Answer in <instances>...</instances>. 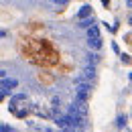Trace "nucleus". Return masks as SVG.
Segmentation results:
<instances>
[{
    "mask_svg": "<svg viewBox=\"0 0 132 132\" xmlns=\"http://www.w3.org/2000/svg\"><path fill=\"white\" fill-rule=\"evenodd\" d=\"M14 87H18L16 77H4V79H0V89L4 92V96H12V89Z\"/></svg>",
    "mask_w": 132,
    "mask_h": 132,
    "instance_id": "1",
    "label": "nucleus"
},
{
    "mask_svg": "<svg viewBox=\"0 0 132 132\" xmlns=\"http://www.w3.org/2000/svg\"><path fill=\"white\" fill-rule=\"evenodd\" d=\"M20 102H27V94H14V96H10V106H8V110L14 114L16 112V106Z\"/></svg>",
    "mask_w": 132,
    "mask_h": 132,
    "instance_id": "2",
    "label": "nucleus"
},
{
    "mask_svg": "<svg viewBox=\"0 0 132 132\" xmlns=\"http://www.w3.org/2000/svg\"><path fill=\"white\" fill-rule=\"evenodd\" d=\"M79 77H81V79H85V81H94V79H96V67H89V65H85L81 69V73H79Z\"/></svg>",
    "mask_w": 132,
    "mask_h": 132,
    "instance_id": "3",
    "label": "nucleus"
},
{
    "mask_svg": "<svg viewBox=\"0 0 132 132\" xmlns=\"http://www.w3.org/2000/svg\"><path fill=\"white\" fill-rule=\"evenodd\" d=\"M94 16V12H92V6L89 4H83L81 8H79V12H77V20H85V18Z\"/></svg>",
    "mask_w": 132,
    "mask_h": 132,
    "instance_id": "4",
    "label": "nucleus"
},
{
    "mask_svg": "<svg viewBox=\"0 0 132 132\" xmlns=\"http://www.w3.org/2000/svg\"><path fill=\"white\" fill-rule=\"evenodd\" d=\"M100 63V55L96 53V51H89L87 55H85V65H89V67H96Z\"/></svg>",
    "mask_w": 132,
    "mask_h": 132,
    "instance_id": "5",
    "label": "nucleus"
},
{
    "mask_svg": "<svg viewBox=\"0 0 132 132\" xmlns=\"http://www.w3.org/2000/svg\"><path fill=\"white\" fill-rule=\"evenodd\" d=\"M126 124H128V116H126V114H120L118 118H116V126H118L120 130H124Z\"/></svg>",
    "mask_w": 132,
    "mask_h": 132,
    "instance_id": "6",
    "label": "nucleus"
},
{
    "mask_svg": "<svg viewBox=\"0 0 132 132\" xmlns=\"http://www.w3.org/2000/svg\"><path fill=\"white\" fill-rule=\"evenodd\" d=\"M94 24H96V18H94V16H89V18H85V20H79V24H77V27L87 31V29H89V27H94Z\"/></svg>",
    "mask_w": 132,
    "mask_h": 132,
    "instance_id": "7",
    "label": "nucleus"
},
{
    "mask_svg": "<svg viewBox=\"0 0 132 132\" xmlns=\"http://www.w3.org/2000/svg\"><path fill=\"white\" fill-rule=\"evenodd\" d=\"M87 47L98 53V49L102 47V39H87Z\"/></svg>",
    "mask_w": 132,
    "mask_h": 132,
    "instance_id": "8",
    "label": "nucleus"
},
{
    "mask_svg": "<svg viewBox=\"0 0 132 132\" xmlns=\"http://www.w3.org/2000/svg\"><path fill=\"white\" fill-rule=\"evenodd\" d=\"M87 39H100V29L96 27V24L87 29Z\"/></svg>",
    "mask_w": 132,
    "mask_h": 132,
    "instance_id": "9",
    "label": "nucleus"
},
{
    "mask_svg": "<svg viewBox=\"0 0 132 132\" xmlns=\"http://www.w3.org/2000/svg\"><path fill=\"white\" fill-rule=\"evenodd\" d=\"M120 59H122V63H126V65H130V63H132V59H130L128 53H120Z\"/></svg>",
    "mask_w": 132,
    "mask_h": 132,
    "instance_id": "10",
    "label": "nucleus"
},
{
    "mask_svg": "<svg viewBox=\"0 0 132 132\" xmlns=\"http://www.w3.org/2000/svg\"><path fill=\"white\" fill-rule=\"evenodd\" d=\"M0 132H14V128L8 124H0Z\"/></svg>",
    "mask_w": 132,
    "mask_h": 132,
    "instance_id": "11",
    "label": "nucleus"
},
{
    "mask_svg": "<svg viewBox=\"0 0 132 132\" xmlns=\"http://www.w3.org/2000/svg\"><path fill=\"white\" fill-rule=\"evenodd\" d=\"M112 51H114V53H120V47H118V43H112Z\"/></svg>",
    "mask_w": 132,
    "mask_h": 132,
    "instance_id": "12",
    "label": "nucleus"
},
{
    "mask_svg": "<svg viewBox=\"0 0 132 132\" xmlns=\"http://www.w3.org/2000/svg\"><path fill=\"white\" fill-rule=\"evenodd\" d=\"M4 77H6V71H4V69H0V79H4Z\"/></svg>",
    "mask_w": 132,
    "mask_h": 132,
    "instance_id": "13",
    "label": "nucleus"
},
{
    "mask_svg": "<svg viewBox=\"0 0 132 132\" xmlns=\"http://www.w3.org/2000/svg\"><path fill=\"white\" fill-rule=\"evenodd\" d=\"M2 100H4V92L0 89V102H2Z\"/></svg>",
    "mask_w": 132,
    "mask_h": 132,
    "instance_id": "14",
    "label": "nucleus"
},
{
    "mask_svg": "<svg viewBox=\"0 0 132 132\" xmlns=\"http://www.w3.org/2000/svg\"><path fill=\"white\" fill-rule=\"evenodd\" d=\"M2 37H6V31H0V39H2Z\"/></svg>",
    "mask_w": 132,
    "mask_h": 132,
    "instance_id": "15",
    "label": "nucleus"
},
{
    "mask_svg": "<svg viewBox=\"0 0 132 132\" xmlns=\"http://www.w3.org/2000/svg\"><path fill=\"white\" fill-rule=\"evenodd\" d=\"M128 24H130V27H132V14H130V16H128Z\"/></svg>",
    "mask_w": 132,
    "mask_h": 132,
    "instance_id": "16",
    "label": "nucleus"
},
{
    "mask_svg": "<svg viewBox=\"0 0 132 132\" xmlns=\"http://www.w3.org/2000/svg\"><path fill=\"white\" fill-rule=\"evenodd\" d=\"M128 79H130V81H132V73H128Z\"/></svg>",
    "mask_w": 132,
    "mask_h": 132,
    "instance_id": "17",
    "label": "nucleus"
},
{
    "mask_svg": "<svg viewBox=\"0 0 132 132\" xmlns=\"http://www.w3.org/2000/svg\"><path fill=\"white\" fill-rule=\"evenodd\" d=\"M71 132H81V130H75V128H71Z\"/></svg>",
    "mask_w": 132,
    "mask_h": 132,
    "instance_id": "18",
    "label": "nucleus"
},
{
    "mask_svg": "<svg viewBox=\"0 0 132 132\" xmlns=\"http://www.w3.org/2000/svg\"><path fill=\"white\" fill-rule=\"evenodd\" d=\"M124 132H132V130H128V128H124Z\"/></svg>",
    "mask_w": 132,
    "mask_h": 132,
    "instance_id": "19",
    "label": "nucleus"
},
{
    "mask_svg": "<svg viewBox=\"0 0 132 132\" xmlns=\"http://www.w3.org/2000/svg\"><path fill=\"white\" fill-rule=\"evenodd\" d=\"M130 39H132V35H130Z\"/></svg>",
    "mask_w": 132,
    "mask_h": 132,
    "instance_id": "20",
    "label": "nucleus"
}]
</instances>
